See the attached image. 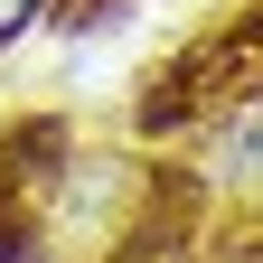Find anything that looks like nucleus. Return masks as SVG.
Here are the masks:
<instances>
[{
  "mask_svg": "<svg viewBox=\"0 0 263 263\" xmlns=\"http://www.w3.org/2000/svg\"><path fill=\"white\" fill-rule=\"evenodd\" d=\"M28 19H38V0H0V47H10V38H19Z\"/></svg>",
  "mask_w": 263,
  "mask_h": 263,
  "instance_id": "obj_1",
  "label": "nucleus"
}]
</instances>
